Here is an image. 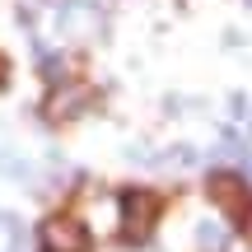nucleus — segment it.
Wrapping results in <instances>:
<instances>
[{
    "label": "nucleus",
    "instance_id": "1",
    "mask_svg": "<svg viewBox=\"0 0 252 252\" xmlns=\"http://www.w3.org/2000/svg\"><path fill=\"white\" fill-rule=\"evenodd\" d=\"M42 252H89V234L75 220H47L42 224Z\"/></svg>",
    "mask_w": 252,
    "mask_h": 252
},
{
    "label": "nucleus",
    "instance_id": "2",
    "mask_svg": "<svg viewBox=\"0 0 252 252\" xmlns=\"http://www.w3.org/2000/svg\"><path fill=\"white\" fill-rule=\"evenodd\" d=\"M154 210H159V201L150 196V191H126L122 196V215H126V234L131 238H145L150 234V220H154Z\"/></svg>",
    "mask_w": 252,
    "mask_h": 252
},
{
    "label": "nucleus",
    "instance_id": "3",
    "mask_svg": "<svg viewBox=\"0 0 252 252\" xmlns=\"http://www.w3.org/2000/svg\"><path fill=\"white\" fill-rule=\"evenodd\" d=\"M210 196H215L224 210H243V182L238 178H215L210 182Z\"/></svg>",
    "mask_w": 252,
    "mask_h": 252
},
{
    "label": "nucleus",
    "instance_id": "4",
    "mask_svg": "<svg viewBox=\"0 0 252 252\" xmlns=\"http://www.w3.org/2000/svg\"><path fill=\"white\" fill-rule=\"evenodd\" d=\"M229 243V234H224V229H220V224H206V229H201V248H224Z\"/></svg>",
    "mask_w": 252,
    "mask_h": 252
},
{
    "label": "nucleus",
    "instance_id": "5",
    "mask_svg": "<svg viewBox=\"0 0 252 252\" xmlns=\"http://www.w3.org/2000/svg\"><path fill=\"white\" fill-rule=\"evenodd\" d=\"M248 243H252V215H248Z\"/></svg>",
    "mask_w": 252,
    "mask_h": 252
}]
</instances>
